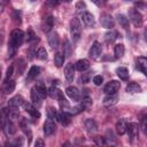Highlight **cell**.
Masks as SVG:
<instances>
[{
	"label": "cell",
	"mask_w": 147,
	"mask_h": 147,
	"mask_svg": "<svg viewBox=\"0 0 147 147\" xmlns=\"http://www.w3.org/2000/svg\"><path fill=\"white\" fill-rule=\"evenodd\" d=\"M24 32L21 29H14L10 33V39L8 42V51H9V57H13L16 49L23 44L24 41Z\"/></svg>",
	"instance_id": "6da1fadb"
},
{
	"label": "cell",
	"mask_w": 147,
	"mask_h": 147,
	"mask_svg": "<svg viewBox=\"0 0 147 147\" xmlns=\"http://www.w3.org/2000/svg\"><path fill=\"white\" fill-rule=\"evenodd\" d=\"M70 33H71V37L72 39L76 41L80 38V33H82V25H80V22L78 18L74 17L71 21H70Z\"/></svg>",
	"instance_id": "7a4b0ae2"
},
{
	"label": "cell",
	"mask_w": 147,
	"mask_h": 147,
	"mask_svg": "<svg viewBox=\"0 0 147 147\" xmlns=\"http://www.w3.org/2000/svg\"><path fill=\"white\" fill-rule=\"evenodd\" d=\"M129 20L133 23L134 26L139 28L142 25V15L140 14V11H138L134 8H131L129 10Z\"/></svg>",
	"instance_id": "3957f363"
},
{
	"label": "cell",
	"mask_w": 147,
	"mask_h": 147,
	"mask_svg": "<svg viewBox=\"0 0 147 147\" xmlns=\"http://www.w3.org/2000/svg\"><path fill=\"white\" fill-rule=\"evenodd\" d=\"M100 23L103 28L106 29H111L114 28L115 25V20L114 17L110 15V14H107V13H103L100 15Z\"/></svg>",
	"instance_id": "277c9868"
},
{
	"label": "cell",
	"mask_w": 147,
	"mask_h": 147,
	"mask_svg": "<svg viewBox=\"0 0 147 147\" xmlns=\"http://www.w3.org/2000/svg\"><path fill=\"white\" fill-rule=\"evenodd\" d=\"M119 87H121V83L118 80H110L105 85L103 92L106 94H114L119 90Z\"/></svg>",
	"instance_id": "5b68a950"
},
{
	"label": "cell",
	"mask_w": 147,
	"mask_h": 147,
	"mask_svg": "<svg viewBox=\"0 0 147 147\" xmlns=\"http://www.w3.org/2000/svg\"><path fill=\"white\" fill-rule=\"evenodd\" d=\"M2 127L6 132V134H14L16 132V126L15 124L13 123V119L11 118H3L2 119Z\"/></svg>",
	"instance_id": "8992f818"
},
{
	"label": "cell",
	"mask_w": 147,
	"mask_h": 147,
	"mask_svg": "<svg viewBox=\"0 0 147 147\" xmlns=\"http://www.w3.org/2000/svg\"><path fill=\"white\" fill-rule=\"evenodd\" d=\"M127 134L131 141H134L138 139L139 136V126L137 123H129L127 124Z\"/></svg>",
	"instance_id": "52a82bcc"
},
{
	"label": "cell",
	"mask_w": 147,
	"mask_h": 147,
	"mask_svg": "<svg viewBox=\"0 0 147 147\" xmlns=\"http://www.w3.org/2000/svg\"><path fill=\"white\" fill-rule=\"evenodd\" d=\"M101 53H102V46L99 41H94L92 47L90 48V56L94 60H98L100 56H101Z\"/></svg>",
	"instance_id": "ba28073f"
},
{
	"label": "cell",
	"mask_w": 147,
	"mask_h": 147,
	"mask_svg": "<svg viewBox=\"0 0 147 147\" xmlns=\"http://www.w3.org/2000/svg\"><path fill=\"white\" fill-rule=\"evenodd\" d=\"M55 130H56V125H55L54 119H52V118L46 119V122L44 123V133H45V136L46 137L52 136L55 132Z\"/></svg>",
	"instance_id": "9c48e42d"
},
{
	"label": "cell",
	"mask_w": 147,
	"mask_h": 147,
	"mask_svg": "<svg viewBox=\"0 0 147 147\" xmlns=\"http://www.w3.org/2000/svg\"><path fill=\"white\" fill-rule=\"evenodd\" d=\"M53 26H54V17H53L52 15L45 17V20H44L42 23H41V29H42V31L47 33V32H49V31L53 29Z\"/></svg>",
	"instance_id": "30bf717a"
},
{
	"label": "cell",
	"mask_w": 147,
	"mask_h": 147,
	"mask_svg": "<svg viewBox=\"0 0 147 147\" xmlns=\"http://www.w3.org/2000/svg\"><path fill=\"white\" fill-rule=\"evenodd\" d=\"M75 69L76 67H74L72 63H68L64 68V77L67 79V82H72L74 80V77H75Z\"/></svg>",
	"instance_id": "8fae6325"
},
{
	"label": "cell",
	"mask_w": 147,
	"mask_h": 147,
	"mask_svg": "<svg viewBox=\"0 0 147 147\" xmlns=\"http://www.w3.org/2000/svg\"><path fill=\"white\" fill-rule=\"evenodd\" d=\"M118 101V95L116 93L114 94H107L103 99V106L105 107H113L117 103Z\"/></svg>",
	"instance_id": "7c38bea8"
},
{
	"label": "cell",
	"mask_w": 147,
	"mask_h": 147,
	"mask_svg": "<svg viewBox=\"0 0 147 147\" xmlns=\"http://www.w3.org/2000/svg\"><path fill=\"white\" fill-rule=\"evenodd\" d=\"M65 93H67V95H68L70 99L75 100V101H79V99H80V93H79L78 88L75 87V86H69V87H67Z\"/></svg>",
	"instance_id": "4fadbf2b"
},
{
	"label": "cell",
	"mask_w": 147,
	"mask_h": 147,
	"mask_svg": "<svg viewBox=\"0 0 147 147\" xmlns=\"http://www.w3.org/2000/svg\"><path fill=\"white\" fill-rule=\"evenodd\" d=\"M82 22L86 26H93L94 23H95V20H94V16L91 13L84 11V13H82Z\"/></svg>",
	"instance_id": "5bb4252c"
},
{
	"label": "cell",
	"mask_w": 147,
	"mask_h": 147,
	"mask_svg": "<svg viewBox=\"0 0 147 147\" xmlns=\"http://www.w3.org/2000/svg\"><path fill=\"white\" fill-rule=\"evenodd\" d=\"M24 109H25V111L29 114V115H31L33 118H39L40 117V113H39V110H37V108L34 107V106H32L31 103H29V102H24Z\"/></svg>",
	"instance_id": "9a60e30c"
},
{
	"label": "cell",
	"mask_w": 147,
	"mask_h": 147,
	"mask_svg": "<svg viewBox=\"0 0 147 147\" xmlns=\"http://www.w3.org/2000/svg\"><path fill=\"white\" fill-rule=\"evenodd\" d=\"M24 99H23V96L22 95H20V94H17V95H15V96H13V98H10L9 99V101H8V106H10V107H21V106H23L24 105Z\"/></svg>",
	"instance_id": "2e32d148"
},
{
	"label": "cell",
	"mask_w": 147,
	"mask_h": 147,
	"mask_svg": "<svg viewBox=\"0 0 147 147\" xmlns=\"http://www.w3.org/2000/svg\"><path fill=\"white\" fill-rule=\"evenodd\" d=\"M76 67V70L80 71V72H84L85 70H87L90 68V61L86 60V59H82V60H78L75 64Z\"/></svg>",
	"instance_id": "e0dca14e"
},
{
	"label": "cell",
	"mask_w": 147,
	"mask_h": 147,
	"mask_svg": "<svg viewBox=\"0 0 147 147\" xmlns=\"http://www.w3.org/2000/svg\"><path fill=\"white\" fill-rule=\"evenodd\" d=\"M116 131L119 136H123L127 132V122L125 119H119L116 124Z\"/></svg>",
	"instance_id": "ac0fdd59"
},
{
	"label": "cell",
	"mask_w": 147,
	"mask_h": 147,
	"mask_svg": "<svg viewBox=\"0 0 147 147\" xmlns=\"http://www.w3.org/2000/svg\"><path fill=\"white\" fill-rule=\"evenodd\" d=\"M59 42H60V39H59V34L56 32H52L49 33L48 36V44L51 46V48H57L59 47Z\"/></svg>",
	"instance_id": "d6986e66"
},
{
	"label": "cell",
	"mask_w": 147,
	"mask_h": 147,
	"mask_svg": "<svg viewBox=\"0 0 147 147\" xmlns=\"http://www.w3.org/2000/svg\"><path fill=\"white\" fill-rule=\"evenodd\" d=\"M59 122L63 125V126H68L71 122V115L68 111H63L59 114Z\"/></svg>",
	"instance_id": "ffe728a7"
},
{
	"label": "cell",
	"mask_w": 147,
	"mask_h": 147,
	"mask_svg": "<svg viewBox=\"0 0 147 147\" xmlns=\"http://www.w3.org/2000/svg\"><path fill=\"white\" fill-rule=\"evenodd\" d=\"M48 95H49L52 99H57V100L64 98L63 93H62L57 87H55V86H52V87L48 88Z\"/></svg>",
	"instance_id": "44dd1931"
},
{
	"label": "cell",
	"mask_w": 147,
	"mask_h": 147,
	"mask_svg": "<svg viewBox=\"0 0 147 147\" xmlns=\"http://www.w3.org/2000/svg\"><path fill=\"white\" fill-rule=\"evenodd\" d=\"M31 100H32V102H33L34 106L40 107V105H41V100H42V99H41V96L38 94V92H37V90H36L34 86L31 88Z\"/></svg>",
	"instance_id": "7402d4cb"
},
{
	"label": "cell",
	"mask_w": 147,
	"mask_h": 147,
	"mask_svg": "<svg viewBox=\"0 0 147 147\" xmlns=\"http://www.w3.org/2000/svg\"><path fill=\"white\" fill-rule=\"evenodd\" d=\"M129 17H126L125 15H123V14H117V22H118V24L124 29V30H127L129 29V26H130V24H129Z\"/></svg>",
	"instance_id": "603a6c76"
},
{
	"label": "cell",
	"mask_w": 147,
	"mask_h": 147,
	"mask_svg": "<svg viewBox=\"0 0 147 147\" xmlns=\"http://www.w3.org/2000/svg\"><path fill=\"white\" fill-rule=\"evenodd\" d=\"M2 90H3V92H5L6 94H10V93H13L14 90H15V82L11 80V79H9V80H5Z\"/></svg>",
	"instance_id": "cb8c5ba5"
},
{
	"label": "cell",
	"mask_w": 147,
	"mask_h": 147,
	"mask_svg": "<svg viewBox=\"0 0 147 147\" xmlns=\"http://www.w3.org/2000/svg\"><path fill=\"white\" fill-rule=\"evenodd\" d=\"M85 127H86L87 132H90V133H93L98 130V125H96L95 121L92 119V118H87L85 121Z\"/></svg>",
	"instance_id": "d4e9b609"
},
{
	"label": "cell",
	"mask_w": 147,
	"mask_h": 147,
	"mask_svg": "<svg viewBox=\"0 0 147 147\" xmlns=\"http://www.w3.org/2000/svg\"><path fill=\"white\" fill-rule=\"evenodd\" d=\"M39 72H40V68L37 67V65H32V67L30 68L29 72H28V78H26V80H32V79L37 78V76L39 75Z\"/></svg>",
	"instance_id": "484cf974"
},
{
	"label": "cell",
	"mask_w": 147,
	"mask_h": 147,
	"mask_svg": "<svg viewBox=\"0 0 147 147\" xmlns=\"http://www.w3.org/2000/svg\"><path fill=\"white\" fill-rule=\"evenodd\" d=\"M116 74L117 76L122 79V80H127L129 79V70L124 67H119L116 69Z\"/></svg>",
	"instance_id": "4316f807"
},
{
	"label": "cell",
	"mask_w": 147,
	"mask_h": 147,
	"mask_svg": "<svg viewBox=\"0 0 147 147\" xmlns=\"http://www.w3.org/2000/svg\"><path fill=\"white\" fill-rule=\"evenodd\" d=\"M34 87H36V90H37L38 94L41 96V99H45V98H46V95L48 94V90H46L45 85H44V84H41V83H39V84L34 85Z\"/></svg>",
	"instance_id": "83f0119b"
},
{
	"label": "cell",
	"mask_w": 147,
	"mask_h": 147,
	"mask_svg": "<svg viewBox=\"0 0 147 147\" xmlns=\"http://www.w3.org/2000/svg\"><path fill=\"white\" fill-rule=\"evenodd\" d=\"M63 62H64V55L61 52H56L54 55V64L57 68H60V67H62Z\"/></svg>",
	"instance_id": "f1b7e54d"
},
{
	"label": "cell",
	"mask_w": 147,
	"mask_h": 147,
	"mask_svg": "<svg viewBox=\"0 0 147 147\" xmlns=\"http://www.w3.org/2000/svg\"><path fill=\"white\" fill-rule=\"evenodd\" d=\"M124 52H125V48H124L123 44H117L115 46V48H114V53H115V56L117 59H121L124 55Z\"/></svg>",
	"instance_id": "f546056e"
},
{
	"label": "cell",
	"mask_w": 147,
	"mask_h": 147,
	"mask_svg": "<svg viewBox=\"0 0 147 147\" xmlns=\"http://www.w3.org/2000/svg\"><path fill=\"white\" fill-rule=\"evenodd\" d=\"M140 91H141V86L137 83H130L126 86V92H129V93H138Z\"/></svg>",
	"instance_id": "4dcf8cb0"
},
{
	"label": "cell",
	"mask_w": 147,
	"mask_h": 147,
	"mask_svg": "<svg viewBox=\"0 0 147 147\" xmlns=\"http://www.w3.org/2000/svg\"><path fill=\"white\" fill-rule=\"evenodd\" d=\"M20 127L22 129V131L28 136H30V138H31V131H30V129H29V126H28V121L25 119V118H22L21 119V122H20Z\"/></svg>",
	"instance_id": "1f68e13d"
},
{
	"label": "cell",
	"mask_w": 147,
	"mask_h": 147,
	"mask_svg": "<svg viewBox=\"0 0 147 147\" xmlns=\"http://www.w3.org/2000/svg\"><path fill=\"white\" fill-rule=\"evenodd\" d=\"M47 116H48V118H52L54 121H59V113L53 107H48V109H47Z\"/></svg>",
	"instance_id": "d6a6232c"
},
{
	"label": "cell",
	"mask_w": 147,
	"mask_h": 147,
	"mask_svg": "<svg viewBox=\"0 0 147 147\" xmlns=\"http://www.w3.org/2000/svg\"><path fill=\"white\" fill-rule=\"evenodd\" d=\"M117 38V32L116 31H108L106 34H105V40L107 41V42H113V41H115V39Z\"/></svg>",
	"instance_id": "836d02e7"
},
{
	"label": "cell",
	"mask_w": 147,
	"mask_h": 147,
	"mask_svg": "<svg viewBox=\"0 0 147 147\" xmlns=\"http://www.w3.org/2000/svg\"><path fill=\"white\" fill-rule=\"evenodd\" d=\"M26 40H28L29 42H33V41H37V40H38L36 33L33 32V30H32L31 28H29L28 31H26Z\"/></svg>",
	"instance_id": "e575fe53"
},
{
	"label": "cell",
	"mask_w": 147,
	"mask_h": 147,
	"mask_svg": "<svg viewBox=\"0 0 147 147\" xmlns=\"http://www.w3.org/2000/svg\"><path fill=\"white\" fill-rule=\"evenodd\" d=\"M37 57H38L39 60H41V61L47 60V51H46L44 47H40V48L38 49V52H37Z\"/></svg>",
	"instance_id": "d590c367"
},
{
	"label": "cell",
	"mask_w": 147,
	"mask_h": 147,
	"mask_svg": "<svg viewBox=\"0 0 147 147\" xmlns=\"http://www.w3.org/2000/svg\"><path fill=\"white\" fill-rule=\"evenodd\" d=\"M140 129L147 136V115L141 117V119H140Z\"/></svg>",
	"instance_id": "8d00e7d4"
},
{
	"label": "cell",
	"mask_w": 147,
	"mask_h": 147,
	"mask_svg": "<svg viewBox=\"0 0 147 147\" xmlns=\"http://www.w3.org/2000/svg\"><path fill=\"white\" fill-rule=\"evenodd\" d=\"M24 69H25V61L23 59H20L17 61V72H18V75H22Z\"/></svg>",
	"instance_id": "74e56055"
},
{
	"label": "cell",
	"mask_w": 147,
	"mask_h": 147,
	"mask_svg": "<svg viewBox=\"0 0 147 147\" xmlns=\"http://www.w3.org/2000/svg\"><path fill=\"white\" fill-rule=\"evenodd\" d=\"M86 8V5L83 0H79L77 3H76V11L77 13H83V10Z\"/></svg>",
	"instance_id": "f35d334b"
},
{
	"label": "cell",
	"mask_w": 147,
	"mask_h": 147,
	"mask_svg": "<svg viewBox=\"0 0 147 147\" xmlns=\"http://www.w3.org/2000/svg\"><path fill=\"white\" fill-rule=\"evenodd\" d=\"M94 142L98 145V146H105L106 145V140L103 137H100V136H96L95 138H93Z\"/></svg>",
	"instance_id": "ab89813d"
},
{
	"label": "cell",
	"mask_w": 147,
	"mask_h": 147,
	"mask_svg": "<svg viewBox=\"0 0 147 147\" xmlns=\"http://www.w3.org/2000/svg\"><path fill=\"white\" fill-rule=\"evenodd\" d=\"M13 18H14V22L17 24H21V11H17V10H15L14 13H13Z\"/></svg>",
	"instance_id": "60d3db41"
},
{
	"label": "cell",
	"mask_w": 147,
	"mask_h": 147,
	"mask_svg": "<svg viewBox=\"0 0 147 147\" xmlns=\"http://www.w3.org/2000/svg\"><path fill=\"white\" fill-rule=\"evenodd\" d=\"M102 82H103V78H102V76H100V75H96V76H94V77H93V83H94L96 86L101 85V84H102Z\"/></svg>",
	"instance_id": "b9f144b4"
},
{
	"label": "cell",
	"mask_w": 147,
	"mask_h": 147,
	"mask_svg": "<svg viewBox=\"0 0 147 147\" xmlns=\"http://www.w3.org/2000/svg\"><path fill=\"white\" fill-rule=\"evenodd\" d=\"M83 107H84V109L85 108H88L91 105H92V101H91V99L90 98H85V99H83V102L80 103Z\"/></svg>",
	"instance_id": "7bdbcfd3"
},
{
	"label": "cell",
	"mask_w": 147,
	"mask_h": 147,
	"mask_svg": "<svg viewBox=\"0 0 147 147\" xmlns=\"http://www.w3.org/2000/svg\"><path fill=\"white\" fill-rule=\"evenodd\" d=\"M60 2H61V0H46V3L49 7H56L60 5Z\"/></svg>",
	"instance_id": "ee69618b"
},
{
	"label": "cell",
	"mask_w": 147,
	"mask_h": 147,
	"mask_svg": "<svg viewBox=\"0 0 147 147\" xmlns=\"http://www.w3.org/2000/svg\"><path fill=\"white\" fill-rule=\"evenodd\" d=\"M13 70H14V68H13L11 65L7 69V72H6V79H5V80H9V79H10V77H11V75H13Z\"/></svg>",
	"instance_id": "f6af8a7d"
},
{
	"label": "cell",
	"mask_w": 147,
	"mask_h": 147,
	"mask_svg": "<svg viewBox=\"0 0 147 147\" xmlns=\"http://www.w3.org/2000/svg\"><path fill=\"white\" fill-rule=\"evenodd\" d=\"M88 74H90V72H87V74H83L82 77H80V80H82L84 84L88 82Z\"/></svg>",
	"instance_id": "bcb514c9"
},
{
	"label": "cell",
	"mask_w": 147,
	"mask_h": 147,
	"mask_svg": "<svg viewBox=\"0 0 147 147\" xmlns=\"http://www.w3.org/2000/svg\"><path fill=\"white\" fill-rule=\"evenodd\" d=\"M137 69H139V70H141L144 74H145V76L147 77V67H142L141 64H137Z\"/></svg>",
	"instance_id": "7dc6e473"
},
{
	"label": "cell",
	"mask_w": 147,
	"mask_h": 147,
	"mask_svg": "<svg viewBox=\"0 0 147 147\" xmlns=\"http://www.w3.org/2000/svg\"><path fill=\"white\" fill-rule=\"evenodd\" d=\"M92 2H93V3H95L98 7H101V6H103V5H105L106 0H92Z\"/></svg>",
	"instance_id": "c3c4849f"
},
{
	"label": "cell",
	"mask_w": 147,
	"mask_h": 147,
	"mask_svg": "<svg viewBox=\"0 0 147 147\" xmlns=\"http://www.w3.org/2000/svg\"><path fill=\"white\" fill-rule=\"evenodd\" d=\"M138 64L146 65V64H147V59H146V57H139V59H138Z\"/></svg>",
	"instance_id": "681fc988"
},
{
	"label": "cell",
	"mask_w": 147,
	"mask_h": 147,
	"mask_svg": "<svg viewBox=\"0 0 147 147\" xmlns=\"http://www.w3.org/2000/svg\"><path fill=\"white\" fill-rule=\"evenodd\" d=\"M44 145H45V144H44V141H42L41 139H37V141L34 142V146H36V147H44Z\"/></svg>",
	"instance_id": "f907efd6"
},
{
	"label": "cell",
	"mask_w": 147,
	"mask_h": 147,
	"mask_svg": "<svg viewBox=\"0 0 147 147\" xmlns=\"http://www.w3.org/2000/svg\"><path fill=\"white\" fill-rule=\"evenodd\" d=\"M144 36H145V40L147 41V29L145 30V32H144Z\"/></svg>",
	"instance_id": "816d5d0a"
},
{
	"label": "cell",
	"mask_w": 147,
	"mask_h": 147,
	"mask_svg": "<svg viewBox=\"0 0 147 147\" xmlns=\"http://www.w3.org/2000/svg\"><path fill=\"white\" fill-rule=\"evenodd\" d=\"M9 2V0H2V5H7Z\"/></svg>",
	"instance_id": "f5cc1de1"
},
{
	"label": "cell",
	"mask_w": 147,
	"mask_h": 147,
	"mask_svg": "<svg viewBox=\"0 0 147 147\" xmlns=\"http://www.w3.org/2000/svg\"><path fill=\"white\" fill-rule=\"evenodd\" d=\"M64 1H67V2H71L72 0H64Z\"/></svg>",
	"instance_id": "db71d44e"
}]
</instances>
